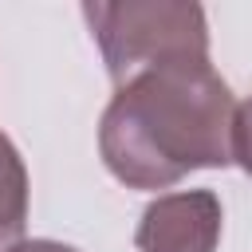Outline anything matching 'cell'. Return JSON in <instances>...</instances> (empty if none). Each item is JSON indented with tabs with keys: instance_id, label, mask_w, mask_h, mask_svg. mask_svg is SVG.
I'll use <instances>...</instances> for the list:
<instances>
[{
	"instance_id": "cell-5",
	"label": "cell",
	"mask_w": 252,
	"mask_h": 252,
	"mask_svg": "<svg viewBox=\"0 0 252 252\" xmlns=\"http://www.w3.org/2000/svg\"><path fill=\"white\" fill-rule=\"evenodd\" d=\"M232 161L252 177V94L232 114Z\"/></svg>"
},
{
	"instance_id": "cell-4",
	"label": "cell",
	"mask_w": 252,
	"mask_h": 252,
	"mask_svg": "<svg viewBox=\"0 0 252 252\" xmlns=\"http://www.w3.org/2000/svg\"><path fill=\"white\" fill-rule=\"evenodd\" d=\"M28 224V169L12 138L0 130V252H12L24 240Z\"/></svg>"
},
{
	"instance_id": "cell-3",
	"label": "cell",
	"mask_w": 252,
	"mask_h": 252,
	"mask_svg": "<svg viewBox=\"0 0 252 252\" xmlns=\"http://www.w3.org/2000/svg\"><path fill=\"white\" fill-rule=\"evenodd\" d=\"M220 220L224 209L213 189L161 193L146 205L134 244L138 252H217Z\"/></svg>"
},
{
	"instance_id": "cell-2",
	"label": "cell",
	"mask_w": 252,
	"mask_h": 252,
	"mask_svg": "<svg viewBox=\"0 0 252 252\" xmlns=\"http://www.w3.org/2000/svg\"><path fill=\"white\" fill-rule=\"evenodd\" d=\"M83 20L114 87L158 67L209 63V24L193 0H87Z\"/></svg>"
},
{
	"instance_id": "cell-1",
	"label": "cell",
	"mask_w": 252,
	"mask_h": 252,
	"mask_svg": "<svg viewBox=\"0 0 252 252\" xmlns=\"http://www.w3.org/2000/svg\"><path fill=\"white\" fill-rule=\"evenodd\" d=\"M236 98L213 63H177L114 87L98 154L126 189H169L193 169L232 165Z\"/></svg>"
},
{
	"instance_id": "cell-6",
	"label": "cell",
	"mask_w": 252,
	"mask_h": 252,
	"mask_svg": "<svg viewBox=\"0 0 252 252\" xmlns=\"http://www.w3.org/2000/svg\"><path fill=\"white\" fill-rule=\"evenodd\" d=\"M12 252H79L71 244H59V240H20Z\"/></svg>"
}]
</instances>
